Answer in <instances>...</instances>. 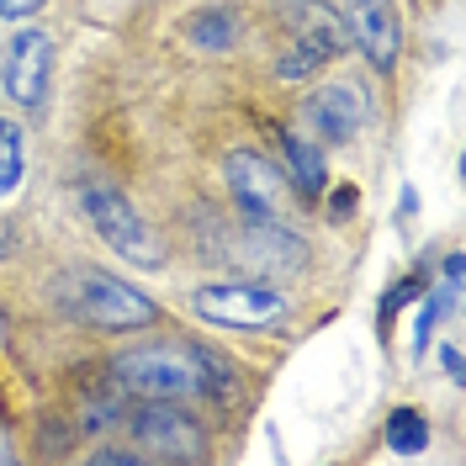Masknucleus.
I'll list each match as a JSON object with an SVG mask.
<instances>
[{
  "label": "nucleus",
  "instance_id": "nucleus-1",
  "mask_svg": "<svg viewBox=\"0 0 466 466\" xmlns=\"http://www.w3.org/2000/svg\"><path fill=\"white\" fill-rule=\"evenodd\" d=\"M112 377L138 398H191V392H228V366L202 345H144L112 360Z\"/></svg>",
  "mask_w": 466,
  "mask_h": 466
},
{
  "label": "nucleus",
  "instance_id": "nucleus-2",
  "mask_svg": "<svg viewBox=\"0 0 466 466\" xmlns=\"http://www.w3.org/2000/svg\"><path fill=\"white\" fill-rule=\"evenodd\" d=\"M58 302L75 319L96 323V329H144L154 323V302L144 291H133L127 281H116L106 270H64L58 276Z\"/></svg>",
  "mask_w": 466,
  "mask_h": 466
},
{
  "label": "nucleus",
  "instance_id": "nucleus-3",
  "mask_svg": "<svg viewBox=\"0 0 466 466\" xmlns=\"http://www.w3.org/2000/svg\"><path fill=\"white\" fill-rule=\"evenodd\" d=\"M80 207H86L90 228L101 233L116 255H127V260L144 265V270H159V265H165L159 238L148 233V223L133 212L127 197H116V191H106V186H86V191H80Z\"/></svg>",
  "mask_w": 466,
  "mask_h": 466
},
{
  "label": "nucleus",
  "instance_id": "nucleus-4",
  "mask_svg": "<svg viewBox=\"0 0 466 466\" xmlns=\"http://www.w3.org/2000/svg\"><path fill=\"white\" fill-rule=\"evenodd\" d=\"M197 313L228 329H265L287 313V297L276 287H255V281H223V287L197 291Z\"/></svg>",
  "mask_w": 466,
  "mask_h": 466
},
{
  "label": "nucleus",
  "instance_id": "nucleus-5",
  "mask_svg": "<svg viewBox=\"0 0 466 466\" xmlns=\"http://www.w3.org/2000/svg\"><path fill=\"white\" fill-rule=\"evenodd\" d=\"M48 75H54V43H48V32H37V27L16 32L5 43V90H11V101L16 106H43Z\"/></svg>",
  "mask_w": 466,
  "mask_h": 466
},
{
  "label": "nucleus",
  "instance_id": "nucleus-6",
  "mask_svg": "<svg viewBox=\"0 0 466 466\" xmlns=\"http://www.w3.org/2000/svg\"><path fill=\"white\" fill-rule=\"evenodd\" d=\"M133 430H138V440H144L154 456H180V461L202 456V430H197V419H186V413L170 408L165 398L148 403V408H138Z\"/></svg>",
  "mask_w": 466,
  "mask_h": 466
},
{
  "label": "nucleus",
  "instance_id": "nucleus-7",
  "mask_svg": "<svg viewBox=\"0 0 466 466\" xmlns=\"http://www.w3.org/2000/svg\"><path fill=\"white\" fill-rule=\"evenodd\" d=\"M228 186H233V197L244 202L249 223H270L276 218L281 175H276L270 159H260V154H228Z\"/></svg>",
  "mask_w": 466,
  "mask_h": 466
},
{
  "label": "nucleus",
  "instance_id": "nucleus-8",
  "mask_svg": "<svg viewBox=\"0 0 466 466\" xmlns=\"http://www.w3.org/2000/svg\"><path fill=\"white\" fill-rule=\"evenodd\" d=\"M308 122L319 127L329 144H345V138L360 133V122H366V96L355 86H323L308 101Z\"/></svg>",
  "mask_w": 466,
  "mask_h": 466
},
{
  "label": "nucleus",
  "instance_id": "nucleus-9",
  "mask_svg": "<svg viewBox=\"0 0 466 466\" xmlns=\"http://www.w3.org/2000/svg\"><path fill=\"white\" fill-rule=\"evenodd\" d=\"M350 22H355V37H360V48L371 54V64H392L398 58V22H392V11L381 5V0H355L350 5Z\"/></svg>",
  "mask_w": 466,
  "mask_h": 466
},
{
  "label": "nucleus",
  "instance_id": "nucleus-10",
  "mask_svg": "<svg viewBox=\"0 0 466 466\" xmlns=\"http://www.w3.org/2000/svg\"><path fill=\"white\" fill-rule=\"evenodd\" d=\"M287 159H291V180H297V191L302 197H319L323 191V154L308 138H297L287 133Z\"/></svg>",
  "mask_w": 466,
  "mask_h": 466
},
{
  "label": "nucleus",
  "instance_id": "nucleus-11",
  "mask_svg": "<svg viewBox=\"0 0 466 466\" xmlns=\"http://www.w3.org/2000/svg\"><path fill=\"white\" fill-rule=\"evenodd\" d=\"M329 54H334V43H329V37H319V32H297L291 54L281 58V75H287V80H297V75H313Z\"/></svg>",
  "mask_w": 466,
  "mask_h": 466
},
{
  "label": "nucleus",
  "instance_id": "nucleus-12",
  "mask_svg": "<svg viewBox=\"0 0 466 466\" xmlns=\"http://www.w3.org/2000/svg\"><path fill=\"white\" fill-rule=\"evenodd\" d=\"M191 43H197V48H212V54H218V48H233V37H238V27H233V16L228 11H202V16H191Z\"/></svg>",
  "mask_w": 466,
  "mask_h": 466
},
{
  "label": "nucleus",
  "instance_id": "nucleus-13",
  "mask_svg": "<svg viewBox=\"0 0 466 466\" xmlns=\"http://www.w3.org/2000/svg\"><path fill=\"white\" fill-rule=\"evenodd\" d=\"M387 440H392V451L419 456V451L430 445V430H424V419H419L413 408H398V413H392V424H387Z\"/></svg>",
  "mask_w": 466,
  "mask_h": 466
},
{
  "label": "nucleus",
  "instance_id": "nucleus-14",
  "mask_svg": "<svg viewBox=\"0 0 466 466\" xmlns=\"http://www.w3.org/2000/svg\"><path fill=\"white\" fill-rule=\"evenodd\" d=\"M22 180V127L0 122V197Z\"/></svg>",
  "mask_w": 466,
  "mask_h": 466
},
{
  "label": "nucleus",
  "instance_id": "nucleus-15",
  "mask_svg": "<svg viewBox=\"0 0 466 466\" xmlns=\"http://www.w3.org/2000/svg\"><path fill=\"white\" fill-rule=\"evenodd\" d=\"M43 0H0V16H32Z\"/></svg>",
  "mask_w": 466,
  "mask_h": 466
},
{
  "label": "nucleus",
  "instance_id": "nucleus-16",
  "mask_svg": "<svg viewBox=\"0 0 466 466\" xmlns=\"http://www.w3.org/2000/svg\"><path fill=\"white\" fill-rule=\"evenodd\" d=\"M350 207H355V191H339V197H334V212H339V218H345Z\"/></svg>",
  "mask_w": 466,
  "mask_h": 466
},
{
  "label": "nucleus",
  "instance_id": "nucleus-17",
  "mask_svg": "<svg viewBox=\"0 0 466 466\" xmlns=\"http://www.w3.org/2000/svg\"><path fill=\"white\" fill-rule=\"evenodd\" d=\"M11 461V440H5V430H0V466Z\"/></svg>",
  "mask_w": 466,
  "mask_h": 466
}]
</instances>
